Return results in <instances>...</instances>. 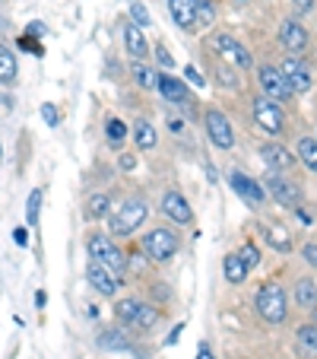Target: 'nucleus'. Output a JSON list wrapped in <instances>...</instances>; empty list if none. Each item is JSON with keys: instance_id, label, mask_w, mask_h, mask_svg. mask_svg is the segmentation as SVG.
<instances>
[{"instance_id": "obj_20", "label": "nucleus", "mask_w": 317, "mask_h": 359, "mask_svg": "<svg viewBox=\"0 0 317 359\" xmlns=\"http://www.w3.org/2000/svg\"><path fill=\"white\" fill-rule=\"evenodd\" d=\"M295 302L302 309H317V286L314 280H298L295 283Z\"/></svg>"}, {"instance_id": "obj_14", "label": "nucleus", "mask_w": 317, "mask_h": 359, "mask_svg": "<svg viewBox=\"0 0 317 359\" xmlns=\"http://www.w3.org/2000/svg\"><path fill=\"white\" fill-rule=\"evenodd\" d=\"M229 182H232V188L241 194V201L244 203H251V207H257V203H263V188L254 182V178H248V175H241V172H232L229 175Z\"/></svg>"}, {"instance_id": "obj_30", "label": "nucleus", "mask_w": 317, "mask_h": 359, "mask_svg": "<svg viewBox=\"0 0 317 359\" xmlns=\"http://www.w3.org/2000/svg\"><path fill=\"white\" fill-rule=\"evenodd\" d=\"M134 76H136V83H140L143 89H153V86H159V74H153V70L140 67V64H136V67H134Z\"/></svg>"}, {"instance_id": "obj_32", "label": "nucleus", "mask_w": 317, "mask_h": 359, "mask_svg": "<svg viewBox=\"0 0 317 359\" xmlns=\"http://www.w3.org/2000/svg\"><path fill=\"white\" fill-rule=\"evenodd\" d=\"M130 13H134V22L136 26H149V13H146V7H143L140 0H130Z\"/></svg>"}, {"instance_id": "obj_36", "label": "nucleus", "mask_w": 317, "mask_h": 359, "mask_svg": "<svg viewBox=\"0 0 317 359\" xmlns=\"http://www.w3.org/2000/svg\"><path fill=\"white\" fill-rule=\"evenodd\" d=\"M304 261L317 267V245H304Z\"/></svg>"}, {"instance_id": "obj_29", "label": "nucleus", "mask_w": 317, "mask_h": 359, "mask_svg": "<svg viewBox=\"0 0 317 359\" xmlns=\"http://www.w3.org/2000/svg\"><path fill=\"white\" fill-rule=\"evenodd\" d=\"M86 213L89 217H105V213H108V197L105 194H95V197H89V207H86Z\"/></svg>"}, {"instance_id": "obj_21", "label": "nucleus", "mask_w": 317, "mask_h": 359, "mask_svg": "<svg viewBox=\"0 0 317 359\" xmlns=\"http://www.w3.org/2000/svg\"><path fill=\"white\" fill-rule=\"evenodd\" d=\"M298 346L304 350V356H317V325H302L298 327Z\"/></svg>"}, {"instance_id": "obj_39", "label": "nucleus", "mask_w": 317, "mask_h": 359, "mask_svg": "<svg viewBox=\"0 0 317 359\" xmlns=\"http://www.w3.org/2000/svg\"><path fill=\"white\" fill-rule=\"evenodd\" d=\"M197 359H213V350H209L206 344H200V350H197Z\"/></svg>"}, {"instance_id": "obj_4", "label": "nucleus", "mask_w": 317, "mask_h": 359, "mask_svg": "<svg viewBox=\"0 0 317 359\" xmlns=\"http://www.w3.org/2000/svg\"><path fill=\"white\" fill-rule=\"evenodd\" d=\"M146 219V203L143 201H127L111 219V232L115 236H130L134 229H140V223Z\"/></svg>"}, {"instance_id": "obj_5", "label": "nucleus", "mask_w": 317, "mask_h": 359, "mask_svg": "<svg viewBox=\"0 0 317 359\" xmlns=\"http://www.w3.org/2000/svg\"><path fill=\"white\" fill-rule=\"evenodd\" d=\"M254 121H257V128H263L267 134H283V124H286V118H283V109H279L273 99H254Z\"/></svg>"}, {"instance_id": "obj_17", "label": "nucleus", "mask_w": 317, "mask_h": 359, "mask_svg": "<svg viewBox=\"0 0 317 359\" xmlns=\"http://www.w3.org/2000/svg\"><path fill=\"white\" fill-rule=\"evenodd\" d=\"M124 45H127V51L136 57V61L149 55V45H146V39H143V32H140L136 22H127V26H124Z\"/></svg>"}, {"instance_id": "obj_22", "label": "nucleus", "mask_w": 317, "mask_h": 359, "mask_svg": "<svg viewBox=\"0 0 317 359\" xmlns=\"http://www.w3.org/2000/svg\"><path fill=\"white\" fill-rule=\"evenodd\" d=\"M298 159H302L311 172H317V140L302 137V140H298Z\"/></svg>"}, {"instance_id": "obj_28", "label": "nucleus", "mask_w": 317, "mask_h": 359, "mask_svg": "<svg viewBox=\"0 0 317 359\" xmlns=\"http://www.w3.org/2000/svg\"><path fill=\"white\" fill-rule=\"evenodd\" d=\"M155 321H159V312H155L153 305H143V302H140V312H136V321H134V325H136V327H153Z\"/></svg>"}, {"instance_id": "obj_25", "label": "nucleus", "mask_w": 317, "mask_h": 359, "mask_svg": "<svg viewBox=\"0 0 317 359\" xmlns=\"http://www.w3.org/2000/svg\"><path fill=\"white\" fill-rule=\"evenodd\" d=\"M16 80V61L7 48H0V83H13Z\"/></svg>"}, {"instance_id": "obj_15", "label": "nucleus", "mask_w": 317, "mask_h": 359, "mask_svg": "<svg viewBox=\"0 0 317 359\" xmlns=\"http://www.w3.org/2000/svg\"><path fill=\"white\" fill-rule=\"evenodd\" d=\"M159 93L169 102H175V105H190V93L178 76H159Z\"/></svg>"}, {"instance_id": "obj_35", "label": "nucleus", "mask_w": 317, "mask_h": 359, "mask_svg": "<svg viewBox=\"0 0 317 359\" xmlns=\"http://www.w3.org/2000/svg\"><path fill=\"white\" fill-rule=\"evenodd\" d=\"M41 118L55 128V124H57V109H55V105H41Z\"/></svg>"}, {"instance_id": "obj_1", "label": "nucleus", "mask_w": 317, "mask_h": 359, "mask_svg": "<svg viewBox=\"0 0 317 359\" xmlns=\"http://www.w3.org/2000/svg\"><path fill=\"white\" fill-rule=\"evenodd\" d=\"M254 305H257V312H260V318L270 321V325H283L286 312H289V309H286V292L279 283H263Z\"/></svg>"}, {"instance_id": "obj_40", "label": "nucleus", "mask_w": 317, "mask_h": 359, "mask_svg": "<svg viewBox=\"0 0 317 359\" xmlns=\"http://www.w3.org/2000/svg\"><path fill=\"white\" fill-rule=\"evenodd\" d=\"M155 55H159V61H162V64H171V55H169V51H165L162 45L155 48Z\"/></svg>"}, {"instance_id": "obj_8", "label": "nucleus", "mask_w": 317, "mask_h": 359, "mask_svg": "<svg viewBox=\"0 0 317 359\" xmlns=\"http://www.w3.org/2000/svg\"><path fill=\"white\" fill-rule=\"evenodd\" d=\"M206 130H209V137H213V143H216L219 149H232L235 134H232V124L223 111H216V109L206 111Z\"/></svg>"}, {"instance_id": "obj_23", "label": "nucleus", "mask_w": 317, "mask_h": 359, "mask_svg": "<svg viewBox=\"0 0 317 359\" xmlns=\"http://www.w3.org/2000/svg\"><path fill=\"white\" fill-rule=\"evenodd\" d=\"M136 312H140V302H136V299H121V302L115 305L118 321H127V325L136 321Z\"/></svg>"}, {"instance_id": "obj_26", "label": "nucleus", "mask_w": 317, "mask_h": 359, "mask_svg": "<svg viewBox=\"0 0 317 359\" xmlns=\"http://www.w3.org/2000/svg\"><path fill=\"white\" fill-rule=\"evenodd\" d=\"M136 143H140L143 149H153L155 147V130L149 121H136Z\"/></svg>"}, {"instance_id": "obj_6", "label": "nucleus", "mask_w": 317, "mask_h": 359, "mask_svg": "<svg viewBox=\"0 0 317 359\" xmlns=\"http://www.w3.org/2000/svg\"><path fill=\"white\" fill-rule=\"evenodd\" d=\"M257 80H260V86L267 89V95H270V99H276V102H289L292 99V93H295V89L289 86V80H286V74L279 67H260L257 70Z\"/></svg>"}, {"instance_id": "obj_18", "label": "nucleus", "mask_w": 317, "mask_h": 359, "mask_svg": "<svg viewBox=\"0 0 317 359\" xmlns=\"http://www.w3.org/2000/svg\"><path fill=\"white\" fill-rule=\"evenodd\" d=\"M260 156H263V163L273 165V169H289V165H292V156L286 153L283 147H279V143H263Z\"/></svg>"}, {"instance_id": "obj_9", "label": "nucleus", "mask_w": 317, "mask_h": 359, "mask_svg": "<svg viewBox=\"0 0 317 359\" xmlns=\"http://www.w3.org/2000/svg\"><path fill=\"white\" fill-rule=\"evenodd\" d=\"M171 20L184 29V32H194L197 29V16H200V0H169Z\"/></svg>"}, {"instance_id": "obj_3", "label": "nucleus", "mask_w": 317, "mask_h": 359, "mask_svg": "<svg viewBox=\"0 0 317 359\" xmlns=\"http://www.w3.org/2000/svg\"><path fill=\"white\" fill-rule=\"evenodd\" d=\"M143 251H146L153 261H169L178 251V236L171 229H153L143 238Z\"/></svg>"}, {"instance_id": "obj_2", "label": "nucleus", "mask_w": 317, "mask_h": 359, "mask_svg": "<svg viewBox=\"0 0 317 359\" xmlns=\"http://www.w3.org/2000/svg\"><path fill=\"white\" fill-rule=\"evenodd\" d=\"M86 248H89V255H92L95 261L108 264L111 271H124V267H127V261H124V251L115 248V242H111L108 236H89Z\"/></svg>"}, {"instance_id": "obj_13", "label": "nucleus", "mask_w": 317, "mask_h": 359, "mask_svg": "<svg viewBox=\"0 0 317 359\" xmlns=\"http://www.w3.org/2000/svg\"><path fill=\"white\" fill-rule=\"evenodd\" d=\"M162 213H165L169 219H175V223H181V226H188L190 219H194V213H190L188 201H184L178 191H169V194L162 197Z\"/></svg>"}, {"instance_id": "obj_27", "label": "nucleus", "mask_w": 317, "mask_h": 359, "mask_svg": "<svg viewBox=\"0 0 317 359\" xmlns=\"http://www.w3.org/2000/svg\"><path fill=\"white\" fill-rule=\"evenodd\" d=\"M38 210H41V191L35 188L32 194H29V203H26V219H29V226L38 223Z\"/></svg>"}, {"instance_id": "obj_41", "label": "nucleus", "mask_w": 317, "mask_h": 359, "mask_svg": "<svg viewBox=\"0 0 317 359\" xmlns=\"http://www.w3.org/2000/svg\"><path fill=\"white\" fill-rule=\"evenodd\" d=\"M295 7L298 10H311V7H314V0H295Z\"/></svg>"}, {"instance_id": "obj_24", "label": "nucleus", "mask_w": 317, "mask_h": 359, "mask_svg": "<svg viewBox=\"0 0 317 359\" xmlns=\"http://www.w3.org/2000/svg\"><path fill=\"white\" fill-rule=\"evenodd\" d=\"M267 238H270V245L276 251H292V238H289V232L283 229V226H270V229H267Z\"/></svg>"}, {"instance_id": "obj_31", "label": "nucleus", "mask_w": 317, "mask_h": 359, "mask_svg": "<svg viewBox=\"0 0 317 359\" xmlns=\"http://www.w3.org/2000/svg\"><path fill=\"white\" fill-rule=\"evenodd\" d=\"M99 344L101 346H108V350H115V346H121V350H127V337H124V334L121 331H108V334H101V337H99Z\"/></svg>"}, {"instance_id": "obj_16", "label": "nucleus", "mask_w": 317, "mask_h": 359, "mask_svg": "<svg viewBox=\"0 0 317 359\" xmlns=\"http://www.w3.org/2000/svg\"><path fill=\"white\" fill-rule=\"evenodd\" d=\"M216 48L223 51V57H229V61H235L238 67H251V55L244 51V45H238L232 35H219L216 39Z\"/></svg>"}, {"instance_id": "obj_33", "label": "nucleus", "mask_w": 317, "mask_h": 359, "mask_svg": "<svg viewBox=\"0 0 317 359\" xmlns=\"http://www.w3.org/2000/svg\"><path fill=\"white\" fill-rule=\"evenodd\" d=\"M238 255H241V261H244V264H248V267H257V261H260V251H257V245H244V248L241 251H238Z\"/></svg>"}, {"instance_id": "obj_10", "label": "nucleus", "mask_w": 317, "mask_h": 359, "mask_svg": "<svg viewBox=\"0 0 317 359\" xmlns=\"http://www.w3.org/2000/svg\"><path fill=\"white\" fill-rule=\"evenodd\" d=\"M267 188H270L273 201L283 203V207H295V203L302 201V191H298V184H292L289 178H279L276 172L267 178Z\"/></svg>"}, {"instance_id": "obj_7", "label": "nucleus", "mask_w": 317, "mask_h": 359, "mask_svg": "<svg viewBox=\"0 0 317 359\" xmlns=\"http://www.w3.org/2000/svg\"><path fill=\"white\" fill-rule=\"evenodd\" d=\"M86 277H89V283H92V290H99L101 296H115L118 286H121V280L115 277V271H111L108 264H101V261H95V258L89 261Z\"/></svg>"}, {"instance_id": "obj_19", "label": "nucleus", "mask_w": 317, "mask_h": 359, "mask_svg": "<svg viewBox=\"0 0 317 359\" xmlns=\"http://www.w3.org/2000/svg\"><path fill=\"white\" fill-rule=\"evenodd\" d=\"M223 271H225V280H229V283H244V277H248L251 267L241 261V255H229L225 264H223Z\"/></svg>"}, {"instance_id": "obj_37", "label": "nucleus", "mask_w": 317, "mask_h": 359, "mask_svg": "<svg viewBox=\"0 0 317 359\" xmlns=\"http://www.w3.org/2000/svg\"><path fill=\"white\" fill-rule=\"evenodd\" d=\"M184 76H188V80H190V83H197V86H203V76H200V74H197V70H194V67H184Z\"/></svg>"}, {"instance_id": "obj_11", "label": "nucleus", "mask_w": 317, "mask_h": 359, "mask_svg": "<svg viewBox=\"0 0 317 359\" xmlns=\"http://www.w3.org/2000/svg\"><path fill=\"white\" fill-rule=\"evenodd\" d=\"M279 70L286 74V80H289V86L295 89V93H308V89H311V74H308V67H302L295 55L286 57V61L279 64Z\"/></svg>"}, {"instance_id": "obj_34", "label": "nucleus", "mask_w": 317, "mask_h": 359, "mask_svg": "<svg viewBox=\"0 0 317 359\" xmlns=\"http://www.w3.org/2000/svg\"><path fill=\"white\" fill-rule=\"evenodd\" d=\"M124 134H127V124H124V121H118V118H111V121H108V137L118 143Z\"/></svg>"}, {"instance_id": "obj_38", "label": "nucleus", "mask_w": 317, "mask_h": 359, "mask_svg": "<svg viewBox=\"0 0 317 359\" xmlns=\"http://www.w3.org/2000/svg\"><path fill=\"white\" fill-rule=\"evenodd\" d=\"M13 238H16V245H26V242H29V232H26V229H16Z\"/></svg>"}, {"instance_id": "obj_12", "label": "nucleus", "mask_w": 317, "mask_h": 359, "mask_svg": "<svg viewBox=\"0 0 317 359\" xmlns=\"http://www.w3.org/2000/svg\"><path fill=\"white\" fill-rule=\"evenodd\" d=\"M279 39H283L286 51H292V55H302L304 48H308V32H304V26H298L295 20H286L283 29H279Z\"/></svg>"}]
</instances>
